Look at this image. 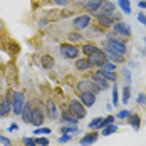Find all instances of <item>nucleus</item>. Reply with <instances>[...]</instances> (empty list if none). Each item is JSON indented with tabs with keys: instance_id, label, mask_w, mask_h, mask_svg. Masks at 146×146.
<instances>
[{
	"instance_id": "nucleus-1",
	"label": "nucleus",
	"mask_w": 146,
	"mask_h": 146,
	"mask_svg": "<svg viewBox=\"0 0 146 146\" xmlns=\"http://www.w3.org/2000/svg\"><path fill=\"white\" fill-rule=\"evenodd\" d=\"M104 52L109 54H126V44L123 40H116V39H109L108 42H104Z\"/></svg>"
},
{
	"instance_id": "nucleus-2",
	"label": "nucleus",
	"mask_w": 146,
	"mask_h": 146,
	"mask_svg": "<svg viewBox=\"0 0 146 146\" xmlns=\"http://www.w3.org/2000/svg\"><path fill=\"white\" fill-rule=\"evenodd\" d=\"M67 111L71 114H74L76 117H79V119H82V117L86 116V106L79 101V99H72V101L69 102V109Z\"/></svg>"
},
{
	"instance_id": "nucleus-3",
	"label": "nucleus",
	"mask_w": 146,
	"mask_h": 146,
	"mask_svg": "<svg viewBox=\"0 0 146 146\" xmlns=\"http://www.w3.org/2000/svg\"><path fill=\"white\" fill-rule=\"evenodd\" d=\"M44 123V109L40 108V104H37V101H32V123L35 126H42Z\"/></svg>"
},
{
	"instance_id": "nucleus-4",
	"label": "nucleus",
	"mask_w": 146,
	"mask_h": 146,
	"mask_svg": "<svg viewBox=\"0 0 146 146\" xmlns=\"http://www.w3.org/2000/svg\"><path fill=\"white\" fill-rule=\"evenodd\" d=\"M89 62L92 64V66H98V67H101L102 64L106 62V59H108V54L104 52V50H101V49H96L94 52H91L88 56Z\"/></svg>"
},
{
	"instance_id": "nucleus-5",
	"label": "nucleus",
	"mask_w": 146,
	"mask_h": 146,
	"mask_svg": "<svg viewBox=\"0 0 146 146\" xmlns=\"http://www.w3.org/2000/svg\"><path fill=\"white\" fill-rule=\"evenodd\" d=\"M60 56L64 59H77L79 57V49L71 44H62L60 45Z\"/></svg>"
},
{
	"instance_id": "nucleus-6",
	"label": "nucleus",
	"mask_w": 146,
	"mask_h": 146,
	"mask_svg": "<svg viewBox=\"0 0 146 146\" xmlns=\"http://www.w3.org/2000/svg\"><path fill=\"white\" fill-rule=\"evenodd\" d=\"M24 104H25L24 94H22V92H15L14 99H12V111H14V114H22Z\"/></svg>"
},
{
	"instance_id": "nucleus-7",
	"label": "nucleus",
	"mask_w": 146,
	"mask_h": 146,
	"mask_svg": "<svg viewBox=\"0 0 146 146\" xmlns=\"http://www.w3.org/2000/svg\"><path fill=\"white\" fill-rule=\"evenodd\" d=\"M77 89L79 92H99V89L96 88V84L91 79H81L77 82Z\"/></svg>"
},
{
	"instance_id": "nucleus-8",
	"label": "nucleus",
	"mask_w": 146,
	"mask_h": 146,
	"mask_svg": "<svg viewBox=\"0 0 146 146\" xmlns=\"http://www.w3.org/2000/svg\"><path fill=\"white\" fill-rule=\"evenodd\" d=\"M89 22H91L89 15H79L77 19H74L72 27L76 30H82V29H86V27H89Z\"/></svg>"
},
{
	"instance_id": "nucleus-9",
	"label": "nucleus",
	"mask_w": 146,
	"mask_h": 146,
	"mask_svg": "<svg viewBox=\"0 0 146 146\" xmlns=\"http://www.w3.org/2000/svg\"><path fill=\"white\" fill-rule=\"evenodd\" d=\"M113 29H114L116 34L123 35V37H129V35H131V29H129V25H128V24H124V22H121V20H117Z\"/></svg>"
},
{
	"instance_id": "nucleus-10",
	"label": "nucleus",
	"mask_w": 146,
	"mask_h": 146,
	"mask_svg": "<svg viewBox=\"0 0 146 146\" xmlns=\"http://www.w3.org/2000/svg\"><path fill=\"white\" fill-rule=\"evenodd\" d=\"M91 81L96 84V88L99 89V91H106V89L109 88V81H106L104 77H101L98 72L92 74V77H91Z\"/></svg>"
},
{
	"instance_id": "nucleus-11",
	"label": "nucleus",
	"mask_w": 146,
	"mask_h": 146,
	"mask_svg": "<svg viewBox=\"0 0 146 146\" xmlns=\"http://www.w3.org/2000/svg\"><path fill=\"white\" fill-rule=\"evenodd\" d=\"M79 101L82 102L86 108H91L96 102V92H81L79 94Z\"/></svg>"
},
{
	"instance_id": "nucleus-12",
	"label": "nucleus",
	"mask_w": 146,
	"mask_h": 146,
	"mask_svg": "<svg viewBox=\"0 0 146 146\" xmlns=\"http://www.w3.org/2000/svg\"><path fill=\"white\" fill-rule=\"evenodd\" d=\"M12 109V101H10V94H7L2 101H0V116H7Z\"/></svg>"
},
{
	"instance_id": "nucleus-13",
	"label": "nucleus",
	"mask_w": 146,
	"mask_h": 146,
	"mask_svg": "<svg viewBox=\"0 0 146 146\" xmlns=\"http://www.w3.org/2000/svg\"><path fill=\"white\" fill-rule=\"evenodd\" d=\"M98 138H99V134L96 131H92V133H89V134H86V136H82L81 138V145L82 146H91V145H94L96 141H98Z\"/></svg>"
},
{
	"instance_id": "nucleus-14",
	"label": "nucleus",
	"mask_w": 146,
	"mask_h": 146,
	"mask_svg": "<svg viewBox=\"0 0 146 146\" xmlns=\"http://www.w3.org/2000/svg\"><path fill=\"white\" fill-rule=\"evenodd\" d=\"M102 2H104V0H88V2L84 3V9H86L88 12H91V14H94V12H98V10L101 9Z\"/></svg>"
},
{
	"instance_id": "nucleus-15",
	"label": "nucleus",
	"mask_w": 146,
	"mask_h": 146,
	"mask_svg": "<svg viewBox=\"0 0 146 146\" xmlns=\"http://www.w3.org/2000/svg\"><path fill=\"white\" fill-rule=\"evenodd\" d=\"M45 108H47V114H49V117H50L52 121L57 119L59 113H57V106H56V102L52 101V99H49V101L45 102Z\"/></svg>"
},
{
	"instance_id": "nucleus-16",
	"label": "nucleus",
	"mask_w": 146,
	"mask_h": 146,
	"mask_svg": "<svg viewBox=\"0 0 146 146\" xmlns=\"http://www.w3.org/2000/svg\"><path fill=\"white\" fill-rule=\"evenodd\" d=\"M113 10H114V3L113 2H109V0H104L101 5V9L98 10V12H94V15H102V14H113Z\"/></svg>"
},
{
	"instance_id": "nucleus-17",
	"label": "nucleus",
	"mask_w": 146,
	"mask_h": 146,
	"mask_svg": "<svg viewBox=\"0 0 146 146\" xmlns=\"http://www.w3.org/2000/svg\"><path fill=\"white\" fill-rule=\"evenodd\" d=\"M22 119L25 121V123H32V102H25L24 104V109H22Z\"/></svg>"
},
{
	"instance_id": "nucleus-18",
	"label": "nucleus",
	"mask_w": 146,
	"mask_h": 146,
	"mask_svg": "<svg viewBox=\"0 0 146 146\" xmlns=\"http://www.w3.org/2000/svg\"><path fill=\"white\" fill-rule=\"evenodd\" d=\"M89 67H92V64L89 62V59H77L76 60V69L77 71H88Z\"/></svg>"
},
{
	"instance_id": "nucleus-19",
	"label": "nucleus",
	"mask_w": 146,
	"mask_h": 146,
	"mask_svg": "<svg viewBox=\"0 0 146 146\" xmlns=\"http://www.w3.org/2000/svg\"><path fill=\"white\" fill-rule=\"evenodd\" d=\"M98 17H99V24L106 25V27H109L113 24V20L116 19V17H113V14H102V15H98Z\"/></svg>"
},
{
	"instance_id": "nucleus-20",
	"label": "nucleus",
	"mask_w": 146,
	"mask_h": 146,
	"mask_svg": "<svg viewBox=\"0 0 146 146\" xmlns=\"http://www.w3.org/2000/svg\"><path fill=\"white\" fill-rule=\"evenodd\" d=\"M62 121L64 123H69V124H77L79 123V117H76L74 114H71L69 111H64L62 113Z\"/></svg>"
},
{
	"instance_id": "nucleus-21",
	"label": "nucleus",
	"mask_w": 146,
	"mask_h": 146,
	"mask_svg": "<svg viewBox=\"0 0 146 146\" xmlns=\"http://www.w3.org/2000/svg\"><path fill=\"white\" fill-rule=\"evenodd\" d=\"M128 119H129L128 123L133 126V129H134V131H138V129H139V126H141V117L138 116V114H133V113H131V116L128 117Z\"/></svg>"
},
{
	"instance_id": "nucleus-22",
	"label": "nucleus",
	"mask_w": 146,
	"mask_h": 146,
	"mask_svg": "<svg viewBox=\"0 0 146 146\" xmlns=\"http://www.w3.org/2000/svg\"><path fill=\"white\" fill-rule=\"evenodd\" d=\"M40 64H42V67H44V69H50V67L54 66V57H52V56H49V54H44L42 59H40Z\"/></svg>"
},
{
	"instance_id": "nucleus-23",
	"label": "nucleus",
	"mask_w": 146,
	"mask_h": 146,
	"mask_svg": "<svg viewBox=\"0 0 146 146\" xmlns=\"http://www.w3.org/2000/svg\"><path fill=\"white\" fill-rule=\"evenodd\" d=\"M98 74H99L101 77H104L106 81H111V82L116 81V72H114V71H102V69H99Z\"/></svg>"
},
{
	"instance_id": "nucleus-24",
	"label": "nucleus",
	"mask_w": 146,
	"mask_h": 146,
	"mask_svg": "<svg viewBox=\"0 0 146 146\" xmlns=\"http://www.w3.org/2000/svg\"><path fill=\"white\" fill-rule=\"evenodd\" d=\"M102 119H104V117H94V119L89 123V129H91V131H96V129L102 128Z\"/></svg>"
},
{
	"instance_id": "nucleus-25",
	"label": "nucleus",
	"mask_w": 146,
	"mask_h": 146,
	"mask_svg": "<svg viewBox=\"0 0 146 146\" xmlns=\"http://www.w3.org/2000/svg\"><path fill=\"white\" fill-rule=\"evenodd\" d=\"M117 5H119V9L124 14H131V3H129V0H117Z\"/></svg>"
},
{
	"instance_id": "nucleus-26",
	"label": "nucleus",
	"mask_w": 146,
	"mask_h": 146,
	"mask_svg": "<svg viewBox=\"0 0 146 146\" xmlns=\"http://www.w3.org/2000/svg\"><path fill=\"white\" fill-rule=\"evenodd\" d=\"M117 131V126L113 123V124H108L106 128H102V134L104 136H109V134H114V133Z\"/></svg>"
},
{
	"instance_id": "nucleus-27",
	"label": "nucleus",
	"mask_w": 146,
	"mask_h": 146,
	"mask_svg": "<svg viewBox=\"0 0 146 146\" xmlns=\"http://www.w3.org/2000/svg\"><path fill=\"white\" fill-rule=\"evenodd\" d=\"M131 99V91H129V86H124L123 88V102L124 104H128Z\"/></svg>"
},
{
	"instance_id": "nucleus-28",
	"label": "nucleus",
	"mask_w": 146,
	"mask_h": 146,
	"mask_svg": "<svg viewBox=\"0 0 146 146\" xmlns=\"http://www.w3.org/2000/svg\"><path fill=\"white\" fill-rule=\"evenodd\" d=\"M96 49H98V47H96L94 44H86V45H82V52H84V54H88V56L91 54V52H94Z\"/></svg>"
},
{
	"instance_id": "nucleus-29",
	"label": "nucleus",
	"mask_w": 146,
	"mask_h": 146,
	"mask_svg": "<svg viewBox=\"0 0 146 146\" xmlns=\"http://www.w3.org/2000/svg\"><path fill=\"white\" fill-rule=\"evenodd\" d=\"M102 71H116V64L114 62H104L101 66Z\"/></svg>"
},
{
	"instance_id": "nucleus-30",
	"label": "nucleus",
	"mask_w": 146,
	"mask_h": 146,
	"mask_svg": "<svg viewBox=\"0 0 146 146\" xmlns=\"http://www.w3.org/2000/svg\"><path fill=\"white\" fill-rule=\"evenodd\" d=\"M79 129H77V126L74 124V126H64L62 128V134H69V133H77Z\"/></svg>"
},
{
	"instance_id": "nucleus-31",
	"label": "nucleus",
	"mask_w": 146,
	"mask_h": 146,
	"mask_svg": "<svg viewBox=\"0 0 146 146\" xmlns=\"http://www.w3.org/2000/svg\"><path fill=\"white\" fill-rule=\"evenodd\" d=\"M108 57L111 59V60H113L114 64H116V62H123V60H124V57H123V54H109Z\"/></svg>"
},
{
	"instance_id": "nucleus-32",
	"label": "nucleus",
	"mask_w": 146,
	"mask_h": 146,
	"mask_svg": "<svg viewBox=\"0 0 146 146\" xmlns=\"http://www.w3.org/2000/svg\"><path fill=\"white\" fill-rule=\"evenodd\" d=\"M129 116H131V111H128V109H123V111L117 113V117L119 119H128Z\"/></svg>"
},
{
	"instance_id": "nucleus-33",
	"label": "nucleus",
	"mask_w": 146,
	"mask_h": 146,
	"mask_svg": "<svg viewBox=\"0 0 146 146\" xmlns=\"http://www.w3.org/2000/svg\"><path fill=\"white\" fill-rule=\"evenodd\" d=\"M117 102H119V96H117V88H116V86H113V106H117Z\"/></svg>"
},
{
	"instance_id": "nucleus-34",
	"label": "nucleus",
	"mask_w": 146,
	"mask_h": 146,
	"mask_svg": "<svg viewBox=\"0 0 146 146\" xmlns=\"http://www.w3.org/2000/svg\"><path fill=\"white\" fill-rule=\"evenodd\" d=\"M34 134H37V136H39V134H50V129H49V128H37V129L34 131Z\"/></svg>"
},
{
	"instance_id": "nucleus-35",
	"label": "nucleus",
	"mask_w": 146,
	"mask_h": 146,
	"mask_svg": "<svg viewBox=\"0 0 146 146\" xmlns=\"http://www.w3.org/2000/svg\"><path fill=\"white\" fill-rule=\"evenodd\" d=\"M114 123V116H108V117H104L102 119V128H106L108 124H113Z\"/></svg>"
},
{
	"instance_id": "nucleus-36",
	"label": "nucleus",
	"mask_w": 146,
	"mask_h": 146,
	"mask_svg": "<svg viewBox=\"0 0 146 146\" xmlns=\"http://www.w3.org/2000/svg\"><path fill=\"white\" fill-rule=\"evenodd\" d=\"M24 145H27V146H35V145H37V141H35L34 138H24Z\"/></svg>"
},
{
	"instance_id": "nucleus-37",
	"label": "nucleus",
	"mask_w": 146,
	"mask_h": 146,
	"mask_svg": "<svg viewBox=\"0 0 146 146\" xmlns=\"http://www.w3.org/2000/svg\"><path fill=\"white\" fill-rule=\"evenodd\" d=\"M35 141H37L39 146H49V139H47V138H37Z\"/></svg>"
},
{
	"instance_id": "nucleus-38",
	"label": "nucleus",
	"mask_w": 146,
	"mask_h": 146,
	"mask_svg": "<svg viewBox=\"0 0 146 146\" xmlns=\"http://www.w3.org/2000/svg\"><path fill=\"white\" fill-rule=\"evenodd\" d=\"M0 143H2L3 146H12V141H10L9 138H5V136H2V134H0Z\"/></svg>"
},
{
	"instance_id": "nucleus-39",
	"label": "nucleus",
	"mask_w": 146,
	"mask_h": 146,
	"mask_svg": "<svg viewBox=\"0 0 146 146\" xmlns=\"http://www.w3.org/2000/svg\"><path fill=\"white\" fill-rule=\"evenodd\" d=\"M138 104H146V94L145 92L138 94Z\"/></svg>"
},
{
	"instance_id": "nucleus-40",
	"label": "nucleus",
	"mask_w": 146,
	"mask_h": 146,
	"mask_svg": "<svg viewBox=\"0 0 146 146\" xmlns=\"http://www.w3.org/2000/svg\"><path fill=\"white\" fill-rule=\"evenodd\" d=\"M69 39H71V40H82V37H81L79 34H76V32L69 34Z\"/></svg>"
},
{
	"instance_id": "nucleus-41",
	"label": "nucleus",
	"mask_w": 146,
	"mask_h": 146,
	"mask_svg": "<svg viewBox=\"0 0 146 146\" xmlns=\"http://www.w3.org/2000/svg\"><path fill=\"white\" fill-rule=\"evenodd\" d=\"M124 79H126V86H129V84H131V72H129V71L124 72Z\"/></svg>"
},
{
	"instance_id": "nucleus-42",
	"label": "nucleus",
	"mask_w": 146,
	"mask_h": 146,
	"mask_svg": "<svg viewBox=\"0 0 146 146\" xmlns=\"http://www.w3.org/2000/svg\"><path fill=\"white\" fill-rule=\"evenodd\" d=\"M138 20H139L143 25H146V15L145 14H138Z\"/></svg>"
},
{
	"instance_id": "nucleus-43",
	"label": "nucleus",
	"mask_w": 146,
	"mask_h": 146,
	"mask_svg": "<svg viewBox=\"0 0 146 146\" xmlns=\"http://www.w3.org/2000/svg\"><path fill=\"white\" fill-rule=\"evenodd\" d=\"M67 141H71V136H66V134H64V136L59 138V143H67Z\"/></svg>"
},
{
	"instance_id": "nucleus-44",
	"label": "nucleus",
	"mask_w": 146,
	"mask_h": 146,
	"mask_svg": "<svg viewBox=\"0 0 146 146\" xmlns=\"http://www.w3.org/2000/svg\"><path fill=\"white\" fill-rule=\"evenodd\" d=\"M69 2H72V0H54L56 5H66V3H69Z\"/></svg>"
},
{
	"instance_id": "nucleus-45",
	"label": "nucleus",
	"mask_w": 146,
	"mask_h": 146,
	"mask_svg": "<svg viewBox=\"0 0 146 146\" xmlns=\"http://www.w3.org/2000/svg\"><path fill=\"white\" fill-rule=\"evenodd\" d=\"M17 128H19V126H17V124H10V126H9V131H15V129H17Z\"/></svg>"
},
{
	"instance_id": "nucleus-46",
	"label": "nucleus",
	"mask_w": 146,
	"mask_h": 146,
	"mask_svg": "<svg viewBox=\"0 0 146 146\" xmlns=\"http://www.w3.org/2000/svg\"><path fill=\"white\" fill-rule=\"evenodd\" d=\"M139 9H146V2H145V0H141V2H139Z\"/></svg>"
},
{
	"instance_id": "nucleus-47",
	"label": "nucleus",
	"mask_w": 146,
	"mask_h": 146,
	"mask_svg": "<svg viewBox=\"0 0 146 146\" xmlns=\"http://www.w3.org/2000/svg\"><path fill=\"white\" fill-rule=\"evenodd\" d=\"M2 30H3V22L0 20V32H2Z\"/></svg>"
},
{
	"instance_id": "nucleus-48",
	"label": "nucleus",
	"mask_w": 146,
	"mask_h": 146,
	"mask_svg": "<svg viewBox=\"0 0 146 146\" xmlns=\"http://www.w3.org/2000/svg\"><path fill=\"white\" fill-rule=\"evenodd\" d=\"M25 146H27V145H25Z\"/></svg>"
}]
</instances>
